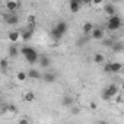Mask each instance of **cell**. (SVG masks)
I'll list each match as a JSON object with an SVG mask.
<instances>
[{
	"mask_svg": "<svg viewBox=\"0 0 124 124\" xmlns=\"http://www.w3.org/2000/svg\"><path fill=\"white\" fill-rule=\"evenodd\" d=\"M93 29H95V26H93L92 22H85V23L82 25V32H83L85 35H91V34L93 32Z\"/></svg>",
	"mask_w": 124,
	"mask_h": 124,
	"instance_id": "obj_5",
	"label": "cell"
},
{
	"mask_svg": "<svg viewBox=\"0 0 124 124\" xmlns=\"http://www.w3.org/2000/svg\"><path fill=\"white\" fill-rule=\"evenodd\" d=\"M75 101H73V98L70 96V95H66L63 99H61V105H63V107H66V108H72L75 104H73Z\"/></svg>",
	"mask_w": 124,
	"mask_h": 124,
	"instance_id": "obj_7",
	"label": "cell"
},
{
	"mask_svg": "<svg viewBox=\"0 0 124 124\" xmlns=\"http://www.w3.org/2000/svg\"><path fill=\"white\" fill-rule=\"evenodd\" d=\"M21 53H22V55L25 57V60L28 61L29 64H35L37 61H39L38 53H37L34 48H31V47H22V48H21Z\"/></svg>",
	"mask_w": 124,
	"mask_h": 124,
	"instance_id": "obj_1",
	"label": "cell"
},
{
	"mask_svg": "<svg viewBox=\"0 0 124 124\" xmlns=\"http://www.w3.org/2000/svg\"><path fill=\"white\" fill-rule=\"evenodd\" d=\"M121 89H123V92H124V82H123V85H121Z\"/></svg>",
	"mask_w": 124,
	"mask_h": 124,
	"instance_id": "obj_31",
	"label": "cell"
},
{
	"mask_svg": "<svg viewBox=\"0 0 124 124\" xmlns=\"http://www.w3.org/2000/svg\"><path fill=\"white\" fill-rule=\"evenodd\" d=\"M50 64H51V61H50V58H48V57H41V58H39V66H41L42 69L50 67Z\"/></svg>",
	"mask_w": 124,
	"mask_h": 124,
	"instance_id": "obj_14",
	"label": "cell"
},
{
	"mask_svg": "<svg viewBox=\"0 0 124 124\" xmlns=\"http://www.w3.org/2000/svg\"><path fill=\"white\" fill-rule=\"evenodd\" d=\"M69 9H70V12H79L80 2H78V0H72V2L69 3Z\"/></svg>",
	"mask_w": 124,
	"mask_h": 124,
	"instance_id": "obj_11",
	"label": "cell"
},
{
	"mask_svg": "<svg viewBox=\"0 0 124 124\" xmlns=\"http://www.w3.org/2000/svg\"><path fill=\"white\" fill-rule=\"evenodd\" d=\"M66 31H67V23L63 22V21H60V22L54 26V29L51 31V35H53L55 39H60L61 37L66 34Z\"/></svg>",
	"mask_w": 124,
	"mask_h": 124,
	"instance_id": "obj_2",
	"label": "cell"
},
{
	"mask_svg": "<svg viewBox=\"0 0 124 124\" xmlns=\"http://www.w3.org/2000/svg\"><path fill=\"white\" fill-rule=\"evenodd\" d=\"M19 124H28V120H26V118H22V120L19 121Z\"/></svg>",
	"mask_w": 124,
	"mask_h": 124,
	"instance_id": "obj_29",
	"label": "cell"
},
{
	"mask_svg": "<svg viewBox=\"0 0 124 124\" xmlns=\"http://www.w3.org/2000/svg\"><path fill=\"white\" fill-rule=\"evenodd\" d=\"M55 79H57V75H55V73L47 72V73L44 75V80H45L47 83H53V82H55Z\"/></svg>",
	"mask_w": 124,
	"mask_h": 124,
	"instance_id": "obj_10",
	"label": "cell"
},
{
	"mask_svg": "<svg viewBox=\"0 0 124 124\" xmlns=\"http://www.w3.org/2000/svg\"><path fill=\"white\" fill-rule=\"evenodd\" d=\"M104 70H105L107 73H111V63H107V64L104 66Z\"/></svg>",
	"mask_w": 124,
	"mask_h": 124,
	"instance_id": "obj_25",
	"label": "cell"
},
{
	"mask_svg": "<svg viewBox=\"0 0 124 124\" xmlns=\"http://www.w3.org/2000/svg\"><path fill=\"white\" fill-rule=\"evenodd\" d=\"M9 54H10L12 57H16V55H18V48H16V47H10V48H9Z\"/></svg>",
	"mask_w": 124,
	"mask_h": 124,
	"instance_id": "obj_23",
	"label": "cell"
},
{
	"mask_svg": "<svg viewBox=\"0 0 124 124\" xmlns=\"http://www.w3.org/2000/svg\"><path fill=\"white\" fill-rule=\"evenodd\" d=\"M23 101L28 102V104L34 102V101H35V93H34V92H26V93L23 95Z\"/></svg>",
	"mask_w": 124,
	"mask_h": 124,
	"instance_id": "obj_17",
	"label": "cell"
},
{
	"mask_svg": "<svg viewBox=\"0 0 124 124\" xmlns=\"http://www.w3.org/2000/svg\"><path fill=\"white\" fill-rule=\"evenodd\" d=\"M101 96H102V99H105V101H108V99H109V96H108L105 92H102V95H101Z\"/></svg>",
	"mask_w": 124,
	"mask_h": 124,
	"instance_id": "obj_27",
	"label": "cell"
},
{
	"mask_svg": "<svg viewBox=\"0 0 124 124\" xmlns=\"http://www.w3.org/2000/svg\"><path fill=\"white\" fill-rule=\"evenodd\" d=\"M32 34H34V29H32V26H29L28 29H23L21 32V37L23 38V41H29L32 38Z\"/></svg>",
	"mask_w": 124,
	"mask_h": 124,
	"instance_id": "obj_6",
	"label": "cell"
},
{
	"mask_svg": "<svg viewBox=\"0 0 124 124\" xmlns=\"http://www.w3.org/2000/svg\"><path fill=\"white\" fill-rule=\"evenodd\" d=\"M70 112H72L73 115H78V114L80 112V108H79V107H76V105H73V107L70 108Z\"/></svg>",
	"mask_w": 124,
	"mask_h": 124,
	"instance_id": "obj_24",
	"label": "cell"
},
{
	"mask_svg": "<svg viewBox=\"0 0 124 124\" xmlns=\"http://www.w3.org/2000/svg\"><path fill=\"white\" fill-rule=\"evenodd\" d=\"M41 75H39V72L38 70H35V69H31L29 72H28V78H31V79H38Z\"/></svg>",
	"mask_w": 124,
	"mask_h": 124,
	"instance_id": "obj_20",
	"label": "cell"
},
{
	"mask_svg": "<svg viewBox=\"0 0 124 124\" xmlns=\"http://www.w3.org/2000/svg\"><path fill=\"white\" fill-rule=\"evenodd\" d=\"M91 35H92L93 39H102V38H104V29H102V28H95Z\"/></svg>",
	"mask_w": 124,
	"mask_h": 124,
	"instance_id": "obj_9",
	"label": "cell"
},
{
	"mask_svg": "<svg viewBox=\"0 0 124 124\" xmlns=\"http://www.w3.org/2000/svg\"><path fill=\"white\" fill-rule=\"evenodd\" d=\"M123 70L121 63H111V73H120Z\"/></svg>",
	"mask_w": 124,
	"mask_h": 124,
	"instance_id": "obj_16",
	"label": "cell"
},
{
	"mask_svg": "<svg viewBox=\"0 0 124 124\" xmlns=\"http://www.w3.org/2000/svg\"><path fill=\"white\" fill-rule=\"evenodd\" d=\"M16 79H18V82H25L26 79H28V73H25V72H18L16 73Z\"/></svg>",
	"mask_w": 124,
	"mask_h": 124,
	"instance_id": "obj_18",
	"label": "cell"
},
{
	"mask_svg": "<svg viewBox=\"0 0 124 124\" xmlns=\"http://www.w3.org/2000/svg\"><path fill=\"white\" fill-rule=\"evenodd\" d=\"M19 38H22V37H21V32H18V31H12V32H9V39H10L12 42L19 41Z\"/></svg>",
	"mask_w": 124,
	"mask_h": 124,
	"instance_id": "obj_13",
	"label": "cell"
},
{
	"mask_svg": "<svg viewBox=\"0 0 124 124\" xmlns=\"http://www.w3.org/2000/svg\"><path fill=\"white\" fill-rule=\"evenodd\" d=\"M6 111H9L12 115H15V114L18 112V108H16L15 105H8V107H5V108H3V112H6Z\"/></svg>",
	"mask_w": 124,
	"mask_h": 124,
	"instance_id": "obj_21",
	"label": "cell"
},
{
	"mask_svg": "<svg viewBox=\"0 0 124 124\" xmlns=\"http://www.w3.org/2000/svg\"><path fill=\"white\" fill-rule=\"evenodd\" d=\"M104 92H105V93L109 96V99H111V98H114V96H117V95H118V86L112 83V85L107 86V88L104 89Z\"/></svg>",
	"mask_w": 124,
	"mask_h": 124,
	"instance_id": "obj_4",
	"label": "cell"
},
{
	"mask_svg": "<svg viewBox=\"0 0 124 124\" xmlns=\"http://www.w3.org/2000/svg\"><path fill=\"white\" fill-rule=\"evenodd\" d=\"M89 108H91V109H96V104H95V102H91V104H89Z\"/></svg>",
	"mask_w": 124,
	"mask_h": 124,
	"instance_id": "obj_28",
	"label": "cell"
},
{
	"mask_svg": "<svg viewBox=\"0 0 124 124\" xmlns=\"http://www.w3.org/2000/svg\"><path fill=\"white\" fill-rule=\"evenodd\" d=\"M121 25H123V21H121V18H120L118 15H115V16H111V18L108 19L107 28H108L109 31H117L118 28H121Z\"/></svg>",
	"mask_w": 124,
	"mask_h": 124,
	"instance_id": "obj_3",
	"label": "cell"
},
{
	"mask_svg": "<svg viewBox=\"0 0 124 124\" xmlns=\"http://www.w3.org/2000/svg\"><path fill=\"white\" fill-rule=\"evenodd\" d=\"M28 22H29V23H31V26H32V25L35 23V16H32V15H31V16H28Z\"/></svg>",
	"mask_w": 124,
	"mask_h": 124,
	"instance_id": "obj_26",
	"label": "cell"
},
{
	"mask_svg": "<svg viewBox=\"0 0 124 124\" xmlns=\"http://www.w3.org/2000/svg\"><path fill=\"white\" fill-rule=\"evenodd\" d=\"M0 69H2V70L8 69V60L6 58H2V61H0Z\"/></svg>",
	"mask_w": 124,
	"mask_h": 124,
	"instance_id": "obj_22",
	"label": "cell"
},
{
	"mask_svg": "<svg viewBox=\"0 0 124 124\" xmlns=\"http://www.w3.org/2000/svg\"><path fill=\"white\" fill-rule=\"evenodd\" d=\"M104 44H105V45H108V47H109V45H111V44H112V42H111V41H109V39H107V41H104Z\"/></svg>",
	"mask_w": 124,
	"mask_h": 124,
	"instance_id": "obj_30",
	"label": "cell"
},
{
	"mask_svg": "<svg viewBox=\"0 0 124 124\" xmlns=\"http://www.w3.org/2000/svg\"><path fill=\"white\" fill-rule=\"evenodd\" d=\"M104 12L107 15H109V16H115V8H114V5H111V3L104 5Z\"/></svg>",
	"mask_w": 124,
	"mask_h": 124,
	"instance_id": "obj_8",
	"label": "cell"
},
{
	"mask_svg": "<svg viewBox=\"0 0 124 124\" xmlns=\"http://www.w3.org/2000/svg\"><path fill=\"white\" fill-rule=\"evenodd\" d=\"M6 8L9 9V12H10V13H13V12L19 8V3H18V2H15V0H12V2H6Z\"/></svg>",
	"mask_w": 124,
	"mask_h": 124,
	"instance_id": "obj_12",
	"label": "cell"
},
{
	"mask_svg": "<svg viewBox=\"0 0 124 124\" xmlns=\"http://www.w3.org/2000/svg\"><path fill=\"white\" fill-rule=\"evenodd\" d=\"M120 73H121V75H124V67H123V70H121V72H120Z\"/></svg>",
	"mask_w": 124,
	"mask_h": 124,
	"instance_id": "obj_32",
	"label": "cell"
},
{
	"mask_svg": "<svg viewBox=\"0 0 124 124\" xmlns=\"http://www.w3.org/2000/svg\"><path fill=\"white\" fill-rule=\"evenodd\" d=\"M18 16L15 15V13H10V15H8L6 16V22L8 23H10V25H15V23H18Z\"/></svg>",
	"mask_w": 124,
	"mask_h": 124,
	"instance_id": "obj_15",
	"label": "cell"
},
{
	"mask_svg": "<svg viewBox=\"0 0 124 124\" xmlns=\"http://www.w3.org/2000/svg\"><path fill=\"white\" fill-rule=\"evenodd\" d=\"M93 61H95V63H104V61H105V57H104V54H101V53H96L95 55H93Z\"/></svg>",
	"mask_w": 124,
	"mask_h": 124,
	"instance_id": "obj_19",
	"label": "cell"
}]
</instances>
